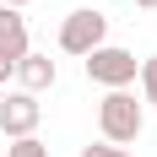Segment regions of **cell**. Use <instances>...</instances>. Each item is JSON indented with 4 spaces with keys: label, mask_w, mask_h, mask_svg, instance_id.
I'll use <instances>...</instances> for the list:
<instances>
[{
    "label": "cell",
    "mask_w": 157,
    "mask_h": 157,
    "mask_svg": "<svg viewBox=\"0 0 157 157\" xmlns=\"http://www.w3.org/2000/svg\"><path fill=\"white\" fill-rule=\"evenodd\" d=\"M98 130H103L109 146H136L141 130H146V103H136L130 87L103 92V103H98Z\"/></svg>",
    "instance_id": "1"
},
{
    "label": "cell",
    "mask_w": 157,
    "mask_h": 157,
    "mask_svg": "<svg viewBox=\"0 0 157 157\" xmlns=\"http://www.w3.org/2000/svg\"><path fill=\"white\" fill-rule=\"evenodd\" d=\"M81 65H87V81L103 87V92L136 87V71H141V60H136L130 49H119V44H98L92 54H81Z\"/></svg>",
    "instance_id": "2"
},
{
    "label": "cell",
    "mask_w": 157,
    "mask_h": 157,
    "mask_svg": "<svg viewBox=\"0 0 157 157\" xmlns=\"http://www.w3.org/2000/svg\"><path fill=\"white\" fill-rule=\"evenodd\" d=\"M98 44H109V16L92 11V6H81L60 22V49L65 54H92Z\"/></svg>",
    "instance_id": "3"
},
{
    "label": "cell",
    "mask_w": 157,
    "mask_h": 157,
    "mask_svg": "<svg viewBox=\"0 0 157 157\" xmlns=\"http://www.w3.org/2000/svg\"><path fill=\"white\" fill-rule=\"evenodd\" d=\"M38 119H44V103L33 92H0V130H6V141H22V136H33L38 130Z\"/></svg>",
    "instance_id": "4"
},
{
    "label": "cell",
    "mask_w": 157,
    "mask_h": 157,
    "mask_svg": "<svg viewBox=\"0 0 157 157\" xmlns=\"http://www.w3.org/2000/svg\"><path fill=\"white\" fill-rule=\"evenodd\" d=\"M11 81H22V92L38 98V92H49V87L60 81V65L49 60V54H33V49H27V54L16 60V76H11Z\"/></svg>",
    "instance_id": "5"
},
{
    "label": "cell",
    "mask_w": 157,
    "mask_h": 157,
    "mask_svg": "<svg viewBox=\"0 0 157 157\" xmlns=\"http://www.w3.org/2000/svg\"><path fill=\"white\" fill-rule=\"evenodd\" d=\"M0 49L27 54V16H22V11H11V6H0Z\"/></svg>",
    "instance_id": "6"
},
{
    "label": "cell",
    "mask_w": 157,
    "mask_h": 157,
    "mask_svg": "<svg viewBox=\"0 0 157 157\" xmlns=\"http://www.w3.org/2000/svg\"><path fill=\"white\" fill-rule=\"evenodd\" d=\"M136 81H141V103H157V54H146V60H141Z\"/></svg>",
    "instance_id": "7"
},
{
    "label": "cell",
    "mask_w": 157,
    "mask_h": 157,
    "mask_svg": "<svg viewBox=\"0 0 157 157\" xmlns=\"http://www.w3.org/2000/svg\"><path fill=\"white\" fill-rule=\"evenodd\" d=\"M6 157H49V146L38 141V136H22V141H11V146H6Z\"/></svg>",
    "instance_id": "8"
},
{
    "label": "cell",
    "mask_w": 157,
    "mask_h": 157,
    "mask_svg": "<svg viewBox=\"0 0 157 157\" xmlns=\"http://www.w3.org/2000/svg\"><path fill=\"white\" fill-rule=\"evenodd\" d=\"M76 157H136V152H130V146H109V141H87Z\"/></svg>",
    "instance_id": "9"
},
{
    "label": "cell",
    "mask_w": 157,
    "mask_h": 157,
    "mask_svg": "<svg viewBox=\"0 0 157 157\" xmlns=\"http://www.w3.org/2000/svg\"><path fill=\"white\" fill-rule=\"evenodd\" d=\"M16 60H22L16 49H0V92H6V81L16 76Z\"/></svg>",
    "instance_id": "10"
},
{
    "label": "cell",
    "mask_w": 157,
    "mask_h": 157,
    "mask_svg": "<svg viewBox=\"0 0 157 157\" xmlns=\"http://www.w3.org/2000/svg\"><path fill=\"white\" fill-rule=\"evenodd\" d=\"M0 6H11V11H22V6H27V0H0Z\"/></svg>",
    "instance_id": "11"
},
{
    "label": "cell",
    "mask_w": 157,
    "mask_h": 157,
    "mask_svg": "<svg viewBox=\"0 0 157 157\" xmlns=\"http://www.w3.org/2000/svg\"><path fill=\"white\" fill-rule=\"evenodd\" d=\"M136 6H141V11H157V0H136Z\"/></svg>",
    "instance_id": "12"
}]
</instances>
